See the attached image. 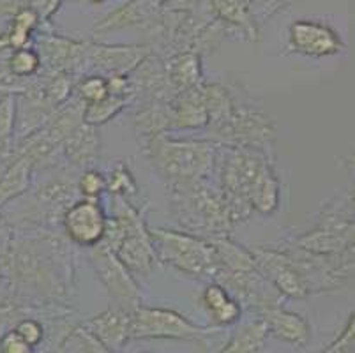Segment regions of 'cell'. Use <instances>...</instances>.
Listing matches in <instances>:
<instances>
[{
    "label": "cell",
    "instance_id": "7a4b0ae2",
    "mask_svg": "<svg viewBox=\"0 0 355 353\" xmlns=\"http://www.w3.org/2000/svg\"><path fill=\"white\" fill-rule=\"evenodd\" d=\"M218 147L205 138H177L168 132L153 138L141 148L166 186H175L212 177Z\"/></svg>",
    "mask_w": 355,
    "mask_h": 353
},
{
    "label": "cell",
    "instance_id": "ffe728a7",
    "mask_svg": "<svg viewBox=\"0 0 355 353\" xmlns=\"http://www.w3.org/2000/svg\"><path fill=\"white\" fill-rule=\"evenodd\" d=\"M163 62L168 82L175 92L195 89L205 82L202 55L195 53V51H179V53L168 55Z\"/></svg>",
    "mask_w": 355,
    "mask_h": 353
},
{
    "label": "cell",
    "instance_id": "d6a6232c",
    "mask_svg": "<svg viewBox=\"0 0 355 353\" xmlns=\"http://www.w3.org/2000/svg\"><path fill=\"white\" fill-rule=\"evenodd\" d=\"M354 338H355V320L354 313L348 316L347 325L341 330L340 338H336L334 343L327 346L320 353H354Z\"/></svg>",
    "mask_w": 355,
    "mask_h": 353
},
{
    "label": "cell",
    "instance_id": "cb8c5ba5",
    "mask_svg": "<svg viewBox=\"0 0 355 353\" xmlns=\"http://www.w3.org/2000/svg\"><path fill=\"white\" fill-rule=\"evenodd\" d=\"M267 327L260 318L239 327L221 353H263L267 345Z\"/></svg>",
    "mask_w": 355,
    "mask_h": 353
},
{
    "label": "cell",
    "instance_id": "5b68a950",
    "mask_svg": "<svg viewBox=\"0 0 355 353\" xmlns=\"http://www.w3.org/2000/svg\"><path fill=\"white\" fill-rule=\"evenodd\" d=\"M234 112L218 131L209 136V141L218 145H235V147H251L270 152L276 141V122L267 115L260 106L254 105L248 90L241 83H234Z\"/></svg>",
    "mask_w": 355,
    "mask_h": 353
},
{
    "label": "cell",
    "instance_id": "ba28073f",
    "mask_svg": "<svg viewBox=\"0 0 355 353\" xmlns=\"http://www.w3.org/2000/svg\"><path fill=\"white\" fill-rule=\"evenodd\" d=\"M90 264L94 267L98 279L108 290L110 297L115 299L117 306L133 309L135 306L141 304V291L137 279L119 260L112 248L99 242L90 252Z\"/></svg>",
    "mask_w": 355,
    "mask_h": 353
},
{
    "label": "cell",
    "instance_id": "ac0fdd59",
    "mask_svg": "<svg viewBox=\"0 0 355 353\" xmlns=\"http://www.w3.org/2000/svg\"><path fill=\"white\" fill-rule=\"evenodd\" d=\"M62 157L66 163L76 168H94L101 155V136L98 128L85 122L74 129L60 145Z\"/></svg>",
    "mask_w": 355,
    "mask_h": 353
},
{
    "label": "cell",
    "instance_id": "8d00e7d4",
    "mask_svg": "<svg viewBox=\"0 0 355 353\" xmlns=\"http://www.w3.org/2000/svg\"><path fill=\"white\" fill-rule=\"evenodd\" d=\"M9 48V41H8V32H0V51H4Z\"/></svg>",
    "mask_w": 355,
    "mask_h": 353
},
{
    "label": "cell",
    "instance_id": "d6986e66",
    "mask_svg": "<svg viewBox=\"0 0 355 353\" xmlns=\"http://www.w3.org/2000/svg\"><path fill=\"white\" fill-rule=\"evenodd\" d=\"M202 87V85H200ZM180 90L170 101L173 131H203L207 128L209 117L202 97V89Z\"/></svg>",
    "mask_w": 355,
    "mask_h": 353
},
{
    "label": "cell",
    "instance_id": "8fae6325",
    "mask_svg": "<svg viewBox=\"0 0 355 353\" xmlns=\"http://www.w3.org/2000/svg\"><path fill=\"white\" fill-rule=\"evenodd\" d=\"M251 249L254 267L283 297L304 299L309 295L306 281L299 274L288 255L276 246H254Z\"/></svg>",
    "mask_w": 355,
    "mask_h": 353
},
{
    "label": "cell",
    "instance_id": "3957f363",
    "mask_svg": "<svg viewBox=\"0 0 355 353\" xmlns=\"http://www.w3.org/2000/svg\"><path fill=\"white\" fill-rule=\"evenodd\" d=\"M150 241L159 264L175 268L184 276L214 281L219 260L211 241L182 230L150 228Z\"/></svg>",
    "mask_w": 355,
    "mask_h": 353
},
{
    "label": "cell",
    "instance_id": "52a82bcc",
    "mask_svg": "<svg viewBox=\"0 0 355 353\" xmlns=\"http://www.w3.org/2000/svg\"><path fill=\"white\" fill-rule=\"evenodd\" d=\"M131 313V339H180L205 341L219 332V327L196 325L173 309L138 304Z\"/></svg>",
    "mask_w": 355,
    "mask_h": 353
},
{
    "label": "cell",
    "instance_id": "484cf974",
    "mask_svg": "<svg viewBox=\"0 0 355 353\" xmlns=\"http://www.w3.org/2000/svg\"><path fill=\"white\" fill-rule=\"evenodd\" d=\"M106 177V193L110 196H122L129 200L138 194V184L135 175L131 173L128 164L124 161H117L114 166L110 168Z\"/></svg>",
    "mask_w": 355,
    "mask_h": 353
},
{
    "label": "cell",
    "instance_id": "1f68e13d",
    "mask_svg": "<svg viewBox=\"0 0 355 353\" xmlns=\"http://www.w3.org/2000/svg\"><path fill=\"white\" fill-rule=\"evenodd\" d=\"M15 332L20 336V338L24 339L27 345H31L32 348L40 346L41 343L44 341V334H46L43 322H40V320H35V318H31V316L18 320V323H16V327H15Z\"/></svg>",
    "mask_w": 355,
    "mask_h": 353
},
{
    "label": "cell",
    "instance_id": "4fadbf2b",
    "mask_svg": "<svg viewBox=\"0 0 355 353\" xmlns=\"http://www.w3.org/2000/svg\"><path fill=\"white\" fill-rule=\"evenodd\" d=\"M87 44L55 34H41L32 41L41 58V73H66L74 78L83 76Z\"/></svg>",
    "mask_w": 355,
    "mask_h": 353
},
{
    "label": "cell",
    "instance_id": "9c48e42d",
    "mask_svg": "<svg viewBox=\"0 0 355 353\" xmlns=\"http://www.w3.org/2000/svg\"><path fill=\"white\" fill-rule=\"evenodd\" d=\"M286 51L309 58H324L343 53L340 32L320 19H297L286 32Z\"/></svg>",
    "mask_w": 355,
    "mask_h": 353
},
{
    "label": "cell",
    "instance_id": "83f0119b",
    "mask_svg": "<svg viewBox=\"0 0 355 353\" xmlns=\"http://www.w3.org/2000/svg\"><path fill=\"white\" fill-rule=\"evenodd\" d=\"M16 129V97L4 94L0 97V155H8L12 148Z\"/></svg>",
    "mask_w": 355,
    "mask_h": 353
},
{
    "label": "cell",
    "instance_id": "836d02e7",
    "mask_svg": "<svg viewBox=\"0 0 355 353\" xmlns=\"http://www.w3.org/2000/svg\"><path fill=\"white\" fill-rule=\"evenodd\" d=\"M64 0H27V9L35 12L40 24H48L53 15L60 9Z\"/></svg>",
    "mask_w": 355,
    "mask_h": 353
},
{
    "label": "cell",
    "instance_id": "f546056e",
    "mask_svg": "<svg viewBox=\"0 0 355 353\" xmlns=\"http://www.w3.org/2000/svg\"><path fill=\"white\" fill-rule=\"evenodd\" d=\"M241 2L248 9L257 27L260 28L272 16H276L277 12L288 9L295 0H241Z\"/></svg>",
    "mask_w": 355,
    "mask_h": 353
},
{
    "label": "cell",
    "instance_id": "5bb4252c",
    "mask_svg": "<svg viewBox=\"0 0 355 353\" xmlns=\"http://www.w3.org/2000/svg\"><path fill=\"white\" fill-rule=\"evenodd\" d=\"M82 327L114 353H121L131 341V313L122 306L105 309Z\"/></svg>",
    "mask_w": 355,
    "mask_h": 353
},
{
    "label": "cell",
    "instance_id": "e0dca14e",
    "mask_svg": "<svg viewBox=\"0 0 355 353\" xmlns=\"http://www.w3.org/2000/svg\"><path fill=\"white\" fill-rule=\"evenodd\" d=\"M248 200H250L253 212L261 214V216H272L279 209L282 180H279L272 157H267L258 168L253 182H251L250 193H248Z\"/></svg>",
    "mask_w": 355,
    "mask_h": 353
},
{
    "label": "cell",
    "instance_id": "4dcf8cb0",
    "mask_svg": "<svg viewBox=\"0 0 355 353\" xmlns=\"http://www.w3.org/2000/svg\"><path fill=\"white\" fill-rule=\"evenodd\" d=\"M76 191L82 194V198L99 200L103 193H106V177L103 171L96 168H85L76 182Z\"/></svg>",
    "mask_w": 355,
    "mask_h": 353
},
{
    "label": "cell",
    "instance_id": "44dd1931",
    "mask_svg": "<svg viewBox=\"0 0 355 353\" xmlns=\"http://www.w3.org/2000/svg\"><path fill=\"white\" fill-rule=\"evenodd\" d=\"M133 122L135 132H137L141 147L148 144L153 138H156V136L172 132L170 103H144V105H138Z\"/></svg>",
    "mask_w": 355,
    "mask_h": 353
},
{
    "label": "cell",
    "instance_id": "d4e9b609",
    "mask_svg": "<svg viewBox=\"0 0 355 353\" xmlns=\"http://www.w3.org/2000/svg\"><path fill=\"white\" fill-rule=\"evenodd\" d=\"M129 105H131V101H129L128 97L108 94V96H105L99 101L83 105V122L89 126H94V128H99V126L106 124L108 121L115 119Z\"/></svg>",
    "mask_w": 355,
    "mask_h": 353
},
{
    "label": "cell",
    "instance_id": "8992f818",
    "mask_svg": "<svg viewBox=\"0 0 355 353\" xmlns=\"http://www.w3.org/2000/svg\"><path fill=\"white\" fill-rule=\"evenodd\" d=\"M115 214L122 219V235L112 251L133 276H148L159 265L154 252L144 207H135L122 196H112Z\"/></svg>",
    "mask_w": 355,
    "mask_h": 353
},
{
    "label": "cell",
    "instance_id": "2e32d148",
    "mask_svg": "<svg viewBox=\"0 0 355 353\" xmlns=\"http://www.w3.org/2000/svg\"><path fill=\"white\" fill-rule=\"evenodd\" d=\"M202 6L200 11L207 15L211 19H216L235 34L242 35L246 41H260V28L253 21L248 9L241 0H195Z\"/></svg>",
    "mask_w": 355,
    "mask_h": 353
},
{
    "label": "cell",
    "instance_id": "74e56055",
    "mask_svg": "<svg viewBox=\"0 0 355 353\" xmlns=\"http://www.w3.org/2000/svg\"><path fill=\"white\" fill-rule=\"evenodd\" d=\"M87 2H90V4H101L105 0H87Z\"/></svg>",
    "mask_w": 355,
    "mask_h": 353
},
{
    "label": "cell",
    "instance_id": "277c9868",
    "mask_svg": "<svg viewBox=\"0 0 355 353\" xmlns=\"http://www.w3.org/2000/svg\"><path fill=\"white\" fill-rule=\"evenodd\" d=\"M354 193H341L322 207L315 228L285 242L313 255H338L354 249Z\"/></svg>",
    "mask_w": 355,
    "mask_h": 353
},
{
    "label": "cell",
    "instance_id": "f1b7e54d",
    "mask_svg": "<svg viewBox=\"0 0 355 353\" xmlns=\"http://www.w3.org/2000/svg\"><path fill=\"white\" fill-rule=\"evenodd\" d=\"M73 96L82 101L83 105H90L105 96H108V83L101 74H83L80 76L73 87Z\"/></svg>",
    "mask_w": 355,
    "mask_h": 353
},
{
    "label": "cell",
    "instance_id": "7402d4cb",
    "mask_svg": "<svg viewBox=\"0 0 355 353\" xmlns=\"http://www.w3.org/2000/svg\"><path fill=\"white\" fill-rule=\"evenodd\" d=\"M200 300H202L203 307L207 309L214 327L225 329V327L234 325L241 320L242 306L221 284L211 281L207 286L203 288Z\"/></svg>",
    "mask_w": 355,
    "mask_h": 353
},
{
    "label": "cell",
    "instance_id": "4316f807",
    "mask_svg": "<svg viewBox=\"0 0 355 353\" xmlns=\"http://www.w3.org/2000/svg\"><path fill=\"white\" fill-rule=\"evenodd\" d=\"M6 66L16 80H32L40 74L41 58L32 46L21 48V50H12V53L6 60Z\"/></svg>",
    "mask_w": 355,
    "mask_h": 353
},
{
    "label": "cell",
    "instance_id": "9a60e30c",
    "mask_svg": "<svg viewBox=\"0 0 355 353\" xmlns=\"http://www.w3.org/2000/svg\"><path fill=\"white\" fill-rule=\"evenodd\" d=\"M258 318L266 323L267 332L286 345L304 348L311 341V325L302 315L288 311L277 304L258 313Z\"/></svg>",
    "mask_w": 355,
    "mask_h": 353
},
{
    "label": "cell",
    "instance_id": "6da1fadb",
    "mask_svg": "<svg viewBox=\"0 0 355 353\" xmlns=\"http://www.w3.org/2000/svg\"><path fill=\"white\" fill-rule=\"evenodd\" d=\"M168 196L173 218L182 232L207 241L230 235L234 226L228 219L221 189L214 175L207 179L168 186Z\"/></svg>",
    "mask_w": 355,
    "mask_h": 353
},
{
    "label": "cell",
    "instance_id": "f35d334b",
    "mask_svg": "<svg viewBox=\"0 0 355 353\" xmlns=\"http://www.w3.org/2000/svg\"><path fill=\"white\" fill-rule=\"evenodd\" d=\"M145 353H147V352H145Z\"/></svg>",
    "mask_w": 355,
    "mask_h": 353
},
{
    "label": "cell",
    "instance_id": "e575fe53",
    "mask_svg": "<svg viewBox=\"0 0 355 353\" xmlns=\"http://www.w3.org/2000/svg\"><path fill=\"white\" fill-rule=\"evenodd\" d=\"M0 353H35L31 345L24 341L20 336L16 334L15 329L6 332L0 339Z\"/></svg>",
    "mask_w": 355,
    "mask_h": 353
},
{
    "label": "cell",
    "instance_id": "30bf717a",
    "mask_svg": "<svg viewBox=\"0 0 355 353\" xmlns=\"http://www.w3.org/2000/svg\"><path fill=\"white\" fill-rule=\"evenodd\" d=\"M106 216L101 200H74L62 214L60 226L71 244L78 248H96L105 239Z\"/></svg>",
    "mask_w": 355,
    "mask_h": 353
},
{
    "label": "cell",
    "instance_id": "7c38bea8",
    "mask_svg": "<svg viewBox=\"0 0 355 353\" xmlns=\"http://www.w3.org/2000/svg\"><path fill=\"white\" fill-rule=\"evenodd\" d=\"M153 51L150 46L138 44H87L83 74H101V76H128L138 64Z\"/></svg>",
    "mask_w": 355,
    "mask_h": 353
},
{
    "label": "cell",
    "instance_id": "d590c367",
    "mask_svg": "<svg viewBox=\"0 0 355 353\" xmlns=\"http://www.w3.org/2000/svg\"><path fill=\"white\" fill-rule=\"evenodd\" d=\"M27 9V0H0V16H15Z\"/></svg>",
    "mask_w": 355,
    "mask_h": 353
},
{
    "label": "cell",
    "instance_id": "603a6c76",
    "mask_svg": "<svg viewBox=\"0 0 355 353\" xmlns=\"http://www.w3.org/2000/svg\"><path fill=\"white\" fill-rule=\"evenodd\" d=\"M34 166L21 154H15V160L9 163L8 170L0 177V207L25 193L31 186Z\"/></svg>",
    "mask_w": 355,
    "mask_h": 353
}]
</instances>
